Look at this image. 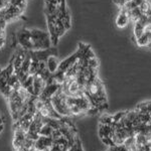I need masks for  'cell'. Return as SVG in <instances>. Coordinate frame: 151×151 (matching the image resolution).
<instances>
[{
    "label": "cell",
    "mask_w": 151,
    "mask_h": 151,
    "mask_svg": "<svg viewBox=\"0 0 151 151\" xmlns=\"http://www.w3.org/2000/svg\"><path fill=\"white\" fill-rule=\"evenodd\" d=\"M16 42L25 50H32V40H31L30 29L23 28L16 35Z\"/></svg>",
    "instance_id": "obj_2"
},
{
    "label": "cell",
    "mask_w": 151,
    "mask_h": 151,
    "mask_svg": "<svg viewBox=\"0 0 151 151\" xmlns=\"http://www.w3.org/2000/svg\"><path fill=\"white\" fill-rule=\"evenodd\" d=\"M53 130H55V129H52L50 125H47V124H43V126L40 128V135H41V136H50V137H52V134Z\"/></svg>",
    "instance_id": "obj_6"
},
{
    "label": "cell",
    "mask_w": 151,
    "mask_h": 151,
    "mask_svg": "<svg viewBox=\"0 0 151 151\" xmlns=\"http://www.w3.org/2000/svg\"><path fill=\"white\" fill-rule=\"evenodd\" d=\"M31 40H32V50H47L52 47L48 32L42 31L40 29H30Z\"/></svg>",
    "instance_id": "obj_1"
},
{
    "label": "cell",
    "mask_w": 151,
    "mask_h": 151,
    "mask_svg": "<svg viewBox=\"0 0 151 151\" xmlns=\"http://www.w3.org/2000/svg\"><path fill=\"white\" fill-rule=\"evenodd\" d=\"M26 140V132L22 129H15L14 133V139H13V146L16 150L19 151L22 149L23 144Z\"/></svg>",
    "instance_id": "obj_3"
},
{
    "label": "cell",
    "mask_w": 151,
    "mask_h": 151,
    "mask_svg": "<svg viewBox=\"0 0 151 151\" xmlns=\"http://www.w3.org/2000/svg\"><path fill=\"white\" fill-rule=\"evenodd\" d=\"M109 151H128V150L124 145H115V146H112Z\"/></svg>",
    "instance_id": "obj_7"
},
{
    "label": "cell",
    "mask_w": 151,
    "mask_h": 151,
    "mask_svg": "<svg viewBox=\"0 0 151 151\" xmlns=\"http://www.w3.org/2000/svg\"><path fill=\"white\" fill-rule=\"evenodd\" d=\"M129 21H130V18H129L128 12L126 9L122 8L121 11L119 12V14L117 15L116 18V25L118 28H124L128 25Z\"/></svg>",
    "instance_id": "obj_4"
},
{
    "label": "cell",
    "mask_w": 151,
    "mask_h": 151,
    "mask_svg": "<svg viewBox=\"0 0 151 151\" xmlns=\"http://www.w3.org/2000/svg\"><path fill=\"white\" fill-rule=\"evenodd\" d=\"M45 64H47V68L50 74H55L58 69L60 62H58L57 55H50L45 60Z\"/></svg>",
    "instance_id": "obj_5"
}]
</instances>
